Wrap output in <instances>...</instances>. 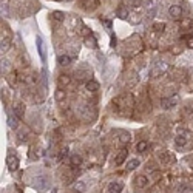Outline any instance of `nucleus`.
Segmentation results:
<instances>
[{
	"label": "nucleus",
	"mask_w": 193,
	"mask_h": 193,
	"mask_svg": "<svg viewBox=\"0 0 193 193\" xmlns=\"http://www.w3.org/2000/svg\"><path fill=\"white\" fill-rule=\"evenodd\" d=\"M8 127L16 130L19 127V118L16 115H8Z\"/></svg>",
	"instance_id": "obj_10"
},
{
	"label": "nucleus",
	"mask_w": 193,
	"mask_h": 193,
	"mask_svg": "<svg viewBox=\"0 0 193 193\" xmlns=\"http://www.w3.org/2000/svg\"><path fill=\"white\" fill-rule=\"evenodd\" d=\"M136 185H138L139 188H145V187L148 185V179H147L145 176H138V178H136Z\"/></svg>",
	"instance_id": "obj_18"
},
{
	"label": "nucleus",
	"mask_w": 193,
	"mask_h": 193,
	"mask_svg": "<svg viewBox=\"0 0 193 193\" xmlns=\"http://www.w3.org/2000/svg\"><path fill=\"white\" fill-rule=\"evenodd\" d=\"M153 30L158 31V33H161V31L165 30V23H155V25H153Z\"/></svg>",
	"instance_id": "obj_28"
},
{
	"label": "nucleus",
	"mask_w": 193,
	"mask_h": 193,
	"mask_svg": "<svg viewBox=\"0 0 193 193\" xmlns=\"http://www.w3.org/2000/svg\"><path fill=\"white\" fill-rule=\"evenodd\" d=\"M122 188H124V185H122L121 182H118V181H111V182L107 185L108 193H121Z\"/></svg>",
	"instance_id": "obj_6"
},
{
	"label": "nucleus",
	"mask_w": 193,
	"mask_h": 193,
	"mask_svg": "<svg viewBox=\"0 0 193 193\" xmlns=\"http://www.w3.org/2000/svg\"><path fill=\"white\" fill-rule=\"evenodd\" d=\"M36 43H37V53H39L42 62L45 63V62H46V48H45L43 39H42L40 36H37V37H36Z\"/></svg>",
	"instance_id": "obj_3"
},
{
	"label": "nucleus",
	"mask_w": 193,
	"mask_h": 193,
	"mask_svg": "<svg viewBox=\"0 0 193 193\" xmlns=\"http://www.w3.org/2000/svg\"><path fill=\"white\" fill-rule=\"evenodd\" d=\"M130 139H131V136H130V133H128V131H121V135H119V142H121L122 145L128 144V142H130Z\"/></svg>",
	"instance_id": "obj_16"
},
{
	"label": "nucleus",
	"mask_w": 193,
	"mask_h": 193,
	"mask_svg": "<svg viewBox=\"0 0 193 193\" xmlns=\"http://www.w3.org/2000/svg\"><path fill=\"white\" fill-rule=\"evenodd\" d=\"M54 99H56L57 102H63V101L66 99V94H65V91H62V90H56Z\"/></svg>",
	"instance_id": "obj_21"
},
{
	"label": "nucleus",
	"mask_w": 193,
	"mask_h": 193,
	"mask_svg": "<svg viewBox=\"0 0 193 193\" xmlns=\"http://www.w3.org/2000/svg\"><path fill=\"white\" fill-rule=\"evenodd\" d=\"M14 115L17 118H23V115H25V105L22 102H19V104L14 105Z\"/></svg>",
	"instance_id": "obj_15"
},
{
	"label": "nucleus",
	"mask_w": 193,
	"mask_h": 193,
	"mask_svg": "<svg viewBox=\"0 0 193 193\" xmlns=\"http://www.w3.org/2000/svg\"><path fill=\"white\" fill-rule=\"evenodd\" d=\"M104 23H105V26H107V28H111V20H107V19H105V20H104Z\"/></svg>",
	"instance_id": "obj_31"
},
{
	"label": "nucleus",
	"mask_w": 193,
	"mask_h": 193,
	"mask_svg": "<svg viewBox=\"0 0 193 193\" xmlns=\"http://www.w3.org/2000/svg\"><path fill=\"white\" fill-rule=\"evenodd\" d=\"M131 6H138L139 3H141V0H130V2H128Z\"/></svg>",
	"instance_id": "obj_30"
},
{
	"label": "nucleus",
	"mask_w": 193,
	"mask_h": 193,
	"mask_svg": "<svg viewBox=\"0 0 193 193\" xmlns=\"http://www.w3.org/2000/svg\"><path fill=\"white\" fill-rule=\"evenodd\" d=\"M147 148H148V142H147V141H141V142H138V145H136V151H138V153H144Z\"/></svg>",
	"instance_id": "obj_22"
},
{
	"label": "nucleus",
	"mask_w": 193,
	"mask_h": 193,
	"mask_svg": "<svg viewBox=\"0 0 193 193\" xmlns=\"http://www.w3.org/2000/svg\"><path fill=\"white\" fill-rule=\"evenodd\" d=\"M176 102H178V96H173V98H164V99H162V108L168 110V108H171Z\"/></svg>",
	"instance_id": "obj_7"
},
{
	"label": "nucleus",
	"mask_w": 193,
	"mask_h": 193,
	"mask_svg": "<svg viewBox=\"0 0 193 193\" xmlns=\"http://www.w3.org/2000/svg\"><path fill=\"white\" fill-rule=\"evenodd\" d=\"M85 88H86L90 93L98 91V90H99V82H96V80H88V82H85Z\"/></svg>",
	"instance_id": "obj_13"
},
{
	"label": "nucleus",
	"mask_w": 193,
	"mask_h": 193,
	"mask_svg": "<svg viewBox=\"0 0 193 193\" xmlns=\"http://www.w3.org/2000/svg\"><path fill=\"white\" fill-rule=\"evenodd\" d=\"M48 185H50V181H48L46 176H37V178H36V188H37V190L43 191V190L48 188Z\"/></svg>",
	"instance_id": "obj_4"
},
{
	"label": "nucleus",
	"mask_w": 193,
	"mask_h": 193,
	"mask_svg": "<svg viewBox=\"0 0 193 193\" xmlns=\"http://www.w3.org/2000/svg\"><path fill=\"white\" fill-rule=\"evenodd\" d=\"M98 0H82V5L86 8V10H94L96 6H98Z\"/></svg>",
	"instance_id": "obj_17"
},
{
	"label": "nucleus",
	"mask_w": 193,
	"mask_h": 193,
	"mask_svg": "<svg viewBox=\"0 0 193 193\" xmlns=\"http://www.w3.org/2000/svg\"><path fill=\"white\" fill-rule=\"evenodd\" d=\"M184 40H185V43H187V46H188V48H193V34L185 36V37H184Z\"/></svg>",
	"instance_id": "obj_27"
},
{
	"label": "nucleus",
	"mask_w": 193,
	"mask_h": 193,
	"mask_svg": "<svg viewBox=\"0 0 193 193\" xmlns=\"http://www.w3.org/2000/svg\"><path fill=\"white\" fill-rule=\"evenodd\" d=\"M168 13H170V16H171L173 19H179L181 14H182V8H181L179 5H171L170 10H168Z\"/></svg>",
	"instance_id": "obj_8"
},
{
	"label": "nucleus",
	"mask_w": 193,
	"mask_h": 193,
	"mask_svg": "<svg viewBox=\"0 0 193 193\" xmlns=\"http://www.w3.org/2000/svg\"><path fill=\"white\" fill-rule=\"evenodd\" d=\"M85 43H86V46H90V48H98V42H96V39H94L93 34H90V36L85 39Z\"/></svg>",
	"instance_id": "obj_19"
},
{
	"label": "nucleus",
	"mask_w": 193,
	"mask_h": 193,
	"mask_svg": "<svg viewBox=\"0 0 193 193\" xmlns=\"http://www.w3.org/2000/svg\"><path fill=\"white\" fill-rule=\"evenodd\" d=\"M159 161H161L162 165H170V164L175 162V156H173L171 151H164V153L159 156Z\"/></svg>",
	"instance_id": "obj_5"
},
{
	"label": "nucleus",
	"mask_w": 193,
	"mask_h": 193,
	"mask_svg": "<svg viewBox=\"0 0 193 193\" xmlns=\"http://www.w3.org/2000/svg\"><path fill=\"white\" fill-rule=\"evenodd\" d=\"M185 144H187V138H185V135H178V136L175 138V145H176L178 148H184Z\"/></svg>",
	"instance_id": "obj_11"
},
{
	"label": "nucleus",
	"mask_w": 193,
	"mask_h": 193,
	"mask_svg": "<svg viewBox=\"0 0 193 193\" xmlns=\"http://www.w3.org/2000/svg\"><path fill=\"white\" fill-rule=\"evenodd\" d=\"M127 16H128V10H127L124 5H121L119 10H118V17H121V19H127Z\"/></svg>",
	"instance_id": "obj_23"
},
{
	"label": "nucleus",
	"mask_w": 193,
	"mask_h": 193,
	"mask_svg": "<svg viewBox=\"0 0 193 193\" xmlns=\"http://www.w3.org/2000/svg\"><path fill=\"white\" fill-rule=\"evenodd\" d=\"M73 190H74L76 193H85L86 185H85V182H83V181H76V182L73 184Z\"/></svg>",
	"instance_id": "obj_12"
},
{
	"label": "nucleus",
	"mask_w": 193,
	"mask_h": 193,
	"mask_svg": "<svg viewBox=\"0 0 193 193\" xmlns=\"http://www.w3.org/2000/svg\"><path fill=\"white\" fill-rule=\"evenodd\" d=\"M139 167V159H130L127 162V170H135Z\"/></svg>",
	"instance_id": "obj_24"
},
{
	"label": "nucleus",
	"mask_w": 193,
	"mask_h": 193,
	"mask_svg": "<svg viewBox=\"0 0 193 193\" xmlns=\"http://www.w3.org/2000/svg\"><path fill=\"white\" fill-rule=\"evenodd\" d=\"M57 63H59L60 66H68V65L71 63V57L66 56V54H62V56L57 57Z\"/></svg>",
	"instance_id": "obj_14"
},
{
	"label": "nucleus",
	"mask_w": 193,
	"mask_h": 193,
	"mask_svg": "<svg viewBox=\"0 0 193 193\" xmlns=\"http://www.w3.org/2000/svg\"><path fill=\"white\" fill-rule=\"evenodd\" d=\"M53 19H54L56 22H62V20L65 19V14L60 13V11H54V13H53Z\"/></svg>",
	"instance_id": "obj_25"
},
{
	"label": "nucleus",
	"mask_w": 193,
	"mask_h": 193,
	"mask_svg": "<svg viewBox=\"0 0 193 193\" xmlns=\"http://www.w3.org/2000/svg\"><path fill=\"white\" fill-rule=\"evenodd\" d=\"M6 165L11 171H16L19 168V156L14 155L11 150L8 151V156H6Z\"/></svg>",
	"instance_id": "obj_2"
},
{
	"label": "nucleus",
	"mask_w": 193,
	"mask_h": 193,
	"mask_svg": "<svg viewBox=\"0 0 193 193\" xmlns=\"http://www.w3.org/2000/svg\"><path fill=\"white\" fill-rule=\"evenodd\" d=\"M127 156H128V151L124 148V150H121L119 153H118V156H116V159H115V164L116 165H122L124 162H125V159H127Z\"/></svg>",
	"instance_id": "obj_9"
},
{
	"label": "nucleus",
	"mask_w": 193,
	"mask_h": 193,
	"mask_svg": "<svg viewBox=\"0 0 193 193\" xmlns=\"http://www.w3.org/2000/svg\"><path fill=\"white\" fill-rule=\"evenodd\" d=\"M167 68H168V65H167L165 62L158 60V62H155V65H153V68H151V71H150V76H151V77H159V76H162V74L167 71Z\"/></svg>",
	"instance_id": "obj_1"
},
{
	"label": "nucleus",
	"mask_w": 193,
	"mask_h": 193,
	"mask_svg": "<svg viewBox=\"0 0 193 193\" xmlns=\"http://www.w3.org/2000/svg\"><path fill=\"white\" fill-rule=\"evenodd\" d=\"M70 162H71V167H79V165L82 164V158H80L79 155H73V156L70 158Z\"/></svg>",
	"instance_id": "obj_20"
},
{
	"label": "nucleus",
	"mask_w": 193,
	"mask_h": 193,
	"mask_svg": "<svg viewBox=\"0 0 193 193\" xmlns=\"http://www.w3.org/2000/svg\"><path fill=\"white\" fill-rule=\"evenodd\" d=\"M26 135H28V131H26V130H20V131L17 133V138H19V141L25 142V141H26Z\"/></svg>",
	"instance_id": "obj_26"
},
{
	"label": "nucleus",
	"mask_w": 193,
	"mask_h": 193,
	"mask_svg": "<svg viewBox=\"0 0 193 193\" xmlns=\"http://www.w3.org/2000/svg\"><path fill=\"white\" fill-rule=\"evenodd\" d=\"M59 82H60L62 85H68V83H70V77H68V76H63V74H62V76L59 77Z\"/></svg>",
	"instance_id": "obj_29"
}]
</instances>
